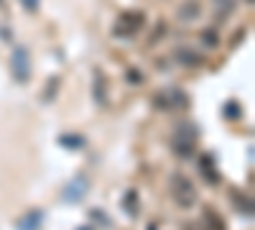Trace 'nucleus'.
Masks as SVG:
<instances>
[{"mask_svg":"<svg viewBox=\"0 0 255 230\" xmlns=\"http://www.w3.org/2000/svg\"><path fill=\"white\" fill-rule=\"evenodd\" d=\"M215 5H217V13L222 15V13H230V10H232L235 0H215Z\"/></svg>","mask_w":255,"mask_h":230,"instance_id":"nucleus-14","label":"nucleus"},{"mask_svg":"<svg viewBox=\"0 0 255 230\" xmlns=\"http://www.w3.org/2000/svg\"><path fill=\"white\" fill-rule=\"evenodd\" d=\"M199 169H202V177H204L209 184H217V182H220V174H217V169H215V161H212V156H202Z\"/></svg>","mask_w":255,"mask_h":230,"instance_id":"nucleus-8","label":"nucleus"},{"mask_svg":"<svg viewBox=\"0 0 255 230\" xmlns=\"http://www.w3.org/2000/svg\"><path fill=\"white\" fill-rule=\"evenodd\" d=\"M179 15L184 18V20H189V18H194V15H199V5L197 3H186L181 10H179Z\"/></svg>","mask_w":255,"mask_h":230,"instance_id":"nucleus-12","label":"nucleus"},{"mask_svg":"<svg viewBox=\"0 0 255 230\" xmlns=\"http://www.w3.org/2000/svg\"><path fill=\"white\" fill-rule=\"evenodd\" d=\"M59 143L69 146V149H77V146H82L84 141H82V138H77V136H64V138H59Z\"/></svg>","mask_w":255,"mask_h":230,"instance_id":"nucleus-15","label":"nucleus"},{"mask_svg":"<svg viewBox=\"0 0 255 230\" xmlns=\"http://www.w3.org/2000/svg\"><path fill=\"white\" fill-rule=\"evenodd\" d=\"M232 200H235V205H238L240 215H245V218H253V200H250V197H243V195H232Z\"/></svg>","mask_w":255,"mask_h":230,"instance_id":"nucleus-10","label":"nucleus"},{"mask_svg":"<svg viewBox=\"0 0 255 230\" xmlns=\"http://www.w3.org/2000/svg\"><path fill=\"white\" fill-rule=\"evenodd\" d=\"M77 230H95V228H92V225H87V228H77Z\"/></svg>","mask_w":255,"mask_h":230,"instance_id":"nucleus-19","label":"nucleus"},{"mask_svg":"<svg viewBox=\"0 0 255 230\" xmlns=\"http://www.w3.org/2000/svg\"><path fill=\"white\" fill-rule=\"evenodd\" d=\"M143 23H145V18H143L140 13H125V15L120 18V23H118V31L125 28V33L130 36V33H135Z\"/></svg>","mask_w":255,"mask_h":230,"instance_id":"nucleus-6","label":"nucleus"},{"mask_svg":"<svg viewBox=\"0 0 255 230\" xmlns=\"http://www.w3.org/2000/svg\"><path fill=\"white\" fill-rule=\"evenodd\" d=\"M176 59L184 61V64H199V61H202V56H197L191 49H179L176 51Z\"/></svg>","mask_w":255,"mask_h":230,"instance_id":"nucleus-11","label":"nucleus"},{"mask_svg":"<svg viewBox=\"0 0 255 230\" xmlns=\"http://www.w3.org/2000/svg\"><path fill=\"white\" fill-rule=\"evenodd\" d=\"M148 230H156V225H151V228H148Z\"/></svg>","mask_w":255,"mask_h":230,"instance_id":"nucleus-20","label":"nucleus"},{"mask_svg":"<svg viewBox=\"0 0 255 230\" xmlns=\"http://www.w3.org/2000/svg\"><path fill=\"white\" fill-rule=\"evenodd\" d=\"M225 115H227L230 120L240 118V105H238V102H227V105H225Z\"/></svg>","mask_w":255,"mask_h":230,"instance_id":"nucleus-13","label":"nucleus"},{"mask_svg":"<svg viewBox=\"0 0 255 230\" xmlns=\"http://www.w3.org/2000/svg\"><path fill=\"white\" fill-rule=\"evenodd\" d=\"M10 67H13V74H15L18 82H28V77H31V59H28V51L23 46H18L13 51Z\"/></svg>","mask_w":255,"mask_h":230,"instance_id":"nucleus-3","label":"nucleus"},{"mask_svg":"<svg viewBox=\"0 0 255 230\" xmlns=\"http://www.w3.org/2000/svg\"><path fill=\"white\" fill-rule=\"evenodd\" d=\"M44 223V210H31L15 223V230H38Z\"/></svg>","mask_w":255,"mask_h":230,"instance_id":"nucleus-5","label":"nucleus"},{"mask_svg":"<svg viewBox=\"0 0 255 230\" xmlns=\"http://www.w3.org/2000/svg\"><path fill=\"white\" fill-rule=\"evenodd\" d=\"M90 215H92V220H97L102 225H110V218L105 215V210H90Z\"/></svg>","mask_w":255,"mask_h":230,"instance_id":"nucleus-16","label":"nucleus"},{"mask_svg":"<svg viewBox=\"0 0 255 230\" xmlns=\"http://www.w3.org/2000/svg\"><path fill=\"white\" fill-rule=\"evenodd\" d=\"M184 230H197V225H194V223H186V225H184Z\"/></svg>","mask_w":255,"mask_h":230,"instance_id":"nucleus-18","label":"nucleus"},{"mask_svg":"<svg viewBox=\"0 0 255 230\" xmlns=\"http://www.w3.org/2000/svg\"><path fill=\"white\" fill-rule=\"evenodd\" d=\"M87 190H90V177L79 174V177H74L69 184H64V190H61V200L67 202V205L82 202V200H84V195H87Z\"/></svg>","mask_w":255,"mask_h":230,"instance_id":"nucleus-2","label":"nucleus"},{"mask_svg":"<svg viewBox=\"0 0 255 230\" xmlns=\"http://www.w3.org/2000/svg\"><path fill=\"white\" fill-rule=\"evenodd\" d=\"M123 210H128V215H130V218L138 215V192L135 190H130V192L123 197Z\"/></svg>","mask_w":255,"mask_h":230,"instance_id":"nucleus-9","label":"nucleus"},{"mask_svg":"<svg viewBox=\"0 0 255 230\" xmlns=\"http://www.w3.org/2000/svg\"><path fill=\"white\" fill-rule=\"evenodd\" d=\"M56 87H59V79L54 77L51 82H49V90H46V95H44V100L49 102V100H54V95H56Z\"/></svg>","mask_w":255,"mask_h":230,"instance_id":"nucleus-17","label":"nucleus"},{"mask_svg":"<svg viewBox=\"0 0 255 230\" xmlns=\"http://www.w3.org/2000/svg\"><path fill=\"white\" fill-rule=\"evenodd\" d=\"M202 223H204V230H227V225H225V220L212 210V207H204V218H202Z\"/></svg>","mask_w":255,"mask_h":230,"instance_id":"nucleus-7","label":"nucleus"},{"mask_svg":"<svg viewBox=\"0 0 255 230\" xmlns=\"http://www.w3.org/2000/svg\"><path fill=\"white\" fill-rule=\"evenodd\" d=\"M194 141H197V133L191 131V128H181L176 131V136H174V151L179 154V156H191L194 154Z\"/></svg>","mask_w":255,"mask_h":230,"instance_id":"nucleus-4","label":"nucleus"},{"mask_svg":"<svg viewBox=\"0 0 255 230\" xmlns=\"http://www.w3.org/2000/svg\"><path fill=\"white\" fill-rule=\"evenodd\" d=\"M168 190H171V197L179 207H191L197 202V190L191 184L189 177L184 174H171V182H168Z\"/></svg>","mask_w":255,"mask_h":230,"instance_id":"nucleus-1","label":"nucleus"}]
</instances>
